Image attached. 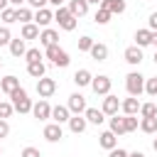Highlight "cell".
Listing matches in <instances>:
<instances>
[{"mask_svg":"<svg viewBox=\"0 0 157 157\" xmlns=\"http://www.w3.org/2000/svg\"><path fill=\"white\" fill-rule=\"evenodd\" d=\"M44 56H47V59H49V61H52L54 66H61V69L71 64L69 54H66V52H64V49H61L59 44H52V47H47V49H44Z\"/></svg>","mask_w":157,"mask_h":157,"instance_id":"6da1fadb","label":"cell"},{"mask_svg":"<svg viewBox=\"0 0 157 157\" xmlns=\"http://www.w3.org/2000/svg\"><path fill=\"white\" fill-rule=\"evenodd\" d=\"M145 81H147V78H145L140 71H130V74L125 76V88H128V93L137 98V96L145 91Z\"/></svg>","mask_w":157,"mask_h":157,"instance_id":"7a4b0ae2","label":"cell"},{"mask_svg":"<svg viewBox=\"0 0 157 157\" xmlns=\"http://www.w3.org/2000/svg\"><path fill=\"white\" fill-rule=\"evenodd\" d=\"M10 103L15 105V110H17V113H32V105H34V103L27 98V91H25L22 86L10 96Z\"/></svg>","mask_w":157,"mask_h":157,"instance_id":"3957f363","label":"cell"},{"mask_svg":"<svg viewBox=\"0 0 157 157\" xmlns=\"http://www.w3.org/2000/svg\"><path fill=\"white\" fill-rule=\"evenodd\" d=\"M54 20L59 22V27L64 29V32H71V29H76V17L69 12V7H56V12H54Z\"/></svg>","mask_w":157,"mask_h":157,"instance_id":"277c9868","label":"cell"},{"mask_svg":"<svg viewBox=\"0 0 157 157\" xmlns=\"http://www.w3.org/2000/svg\"><path fill=\"white\" fill-rule=\"evenodd\" d=\"M110 86H113V81H110V76H105V74L93 76V81H91V88H93L96 96H108V93H110Z\"/></svg>","mask_w":157,"mask_h":157,"instance_id":"5b68a950","label":"cell"},{"mask_svg":"<svg viewBox=\"0 0 157 157\" xmlns=\"http://www.w3.org/2000/svg\"><path fill=\"white\" fill-rule=\"evenodd\" d=\"M54 91H56V81H54V78H47V76H44V78L37 81V93H39V98L47 101V98L54 96Z\"/></svg>","mask_w":157,"mask_h":157,"instance_id":"8992f818","label":"cell"},{"mask_svg":"<svg viewBox=\"0 0 157 157\" xmlns=\"http://www.w3.org/2000/svg\"><path fill=\"white\" fill-rule=\"evenodd\" d=\"M120 98L118 96H113V93H108V96H103V105H101V110L105 113V115H118V110H120Z\"/></svg>","mask_w":157,"mask_h":157,"instance_id":"52a82bcc","label":"cell"},{"mask_svg":"<svg viewBox=\"0 0 157 157\" xmlns=\"http://www.w3.org/2000/svg\"><path fill=\"white\" fill-rule=\"evenodd\" d=\"M66 105H69V110H71L74 115H81V113H86V108H88V105H86V98H83L81 93H71Z\"/></svg>","mask_w":157,"mask_h":157,"instance_id":"ba28073f","label":"cell"},{"mask_svg":"<svg viewBox=\"0 0 157 157\" xmlns=\"http://www.w3.org/2000/svg\"><path fill=\"white\" fill-rule=\"evenodd\" d=\"M42 135H44V140H47V142H59V140L64 137V130H61V125H59V123H49V125H44Z\"/></svg>","mask_w":157,"mask_h":157,"instance_id":"9c48e42d","label":"cell"},{"mask_svg":"<svg viewBox=\"0 0 157 157\" xmlns=\"http://www.w3.org/2000/svg\"><path fill=\"white\" fill-rule=\"evenodd\" d=\"M32 115H34L37 120H47V118H52V105L42 98V101H37V103L32 105Z\"/></svg>","mask_w":157,"mask_h":157,"instance_id":"30bf717a","label":"cell"},{"mask_svg":"<svg viewBox=\"0 0 157 157\" xmlns=\"http://www.w3.org/2000/svg\"><path fill=\"white\" fill-rule=\"evenodd\" d=\"M39 44L47 49V47H52V44H59V32L56 29H52V27H47V29H42L39 32Z\"/></svg>","mask_w":157,"mask_h":157,"instance_id":"8fae6325","label":"cell"},{"mask_svg":"<svg viewBox=\"0 0 157 157\" xmlns=\"http://www.w3.org/2000/svg\"><path fill=\"white\" fill-rule=\"evenodd\" d=\"M17 88H20V78H17V76L10 74V76H2V78H0V91H2V93L12 96Z\"/></svg>","mask_w":157,"mask_h":157,"instance_id":"7c38bea8","label":"cell"},{"mask_svg":"<svg viewBox=\"0 0 157 157\" xmlns=\"http://www.w3.org/2000/svg\"><path fill=\"white\" fill-rule=\"evenodd\" d=\"M52 20H54V12H52L49 7H42V10L34 12V25H37V27H44V29H47Z\"/></svg>","mask_w":157,"mask_h":157,"instance_id":"4fadbf2b","label":"cell"},{"mask_svg":"<svg viewBox=\"0 0 157 157\" xmlns=\"http://www.w3.org/2000/svg\"><path fill=\"white\" fill-rule=\"evenodd\" d=\"M123 59H125L128 64H132V66H137V64H140V61H142L145 56H142V49L132 44V47H128V49L123 52Z\"/></svg>","mask_w":157,"mask_h":157,"instance_id":"5bb4252c","label":"cell"},{"mask_svg":"<svg viewBox=\"0 0 157 157\" xmlns=\"http://www.w3.org/2000/svg\"><path fill=\"white\" fill-rule=\"evenodd\" d=\"M98 145H101L103 150H108V152H110V150H115V147H118V135H113L110 130H105V132H101V135H98Z\"/></svg>","mask_w":157,"mask_h":157,"instance_id":"9a60e30c","label":"cell"},{"mask_svg":"<svg viewBox=\"0 0 157 157\" xmlns=\"http://www.w3.org/2000/svg\"><path fill=\"white\" fill-rule=\"evenodd\" d=\"M69 118H71V110H69V105H54L52 108V120L54 123H69Z\"/></svg>","mask_w":157,"mask_h":157,"instance_id":"2e32d148","label":"cell"},{"mask_svg":"<svg viewBox=\"0 0 157 157\" xmlns=\"http://www.w3.org/2000/svg\"><path fill=\"white\" fill-rule=\"evenodd\" d=\"M86 125H88L86 115H71V118H69V130H71L74 135H81V132L86 130Z\"/></svg>","mask_w":157,"mask_h":157,"instance_id":"e0dca14e","label":"cell"},{"mask_svg":"<svg viewBox=\"0 0 157 157\" xmlns=\"http://www.w3.org/2000/svg\"><path fill=\"white\" fill-rule=\"evenodd\" d=\"M140 105H142V103H140L135 96H130V98H125V101L120 103V108H123L125 115H137V113H140Z\"/></svg>","mask_w":157,"mask_h":157,"instance_id":"ac0fdd59","label":"cell"},{"mask_svg":"<svg viewBox=\"0 0 157 157\" xmlns=\"http://www.w3.org/2000/svg\"><path fill=\"white\" fill-rule=\"evenodd\" d=\"M69 12L78 20V17L88 15V2H86V0H71V2H69Z\"/></svg>","mask_w":157,"mask_h":157,"instance_id":"d6986e66","label":"cell"},{"mask_svg":"<svg viewBox=\"0 0 157 157\" xmlns=\"http://www.w3.org/2000/svg\"><path fill=\"white\" fill-rule=\"evenodd\" d=\"M101 7H105L110 15H123L125 12V0H103Z\"/></svg>","mask_w":157,"mask_h":157,"instance_id":"ffe728a7","label":"cell"},{"mask_svg":"<svg viewBox=\"0 0 157 157\" xmlns=\"http://www.w3.org/2000/svg\"><path fill=\"white\" fill-rule=\"evenodd\" d=\"M91 59H96V61H105L108 59V47L105 44H101V42H93V47H91Z\"/></svg>","mask_w":157,"mask_h":157,"instance_id":"44dd1931","label":"cell"},{"mask_svg":"<svg viewBox=\"0 0 157 157\" xmlns=\"http://www.w3.org/2000/svg\"><path fill=\"white\" fill-rule=\"evenodd\" d=\"M83 115H86V120H88L91 125H101V123L105 120V113H103L101 108H86Z\"/></svg>","mask_w":157,"mask_h":157,"instance_id":"7402d4cb","label":"cell"},{"mask_svg":"<svg viewBox=\"0 0 157 157\" xmlns=\"http://www.w3.org/2000/svg\"><path fill=\"white\" fill-rule=\"evenodd\" d=\"M91 81H93V76H91V71L88 69H78L76 74H74V83L81 88V86H91Z\"/></svg>","mask_w":157,"mask_h":157,"instance_id":"603a6c76","label":"cell"},{"mask_svg":"<svg viewBox=\"0 0 157 157\" xmlns=\"http://www.w3.org/2000/svg\"><path fill=\"white\" fill-rule=\"evenodd\" d=\"M147 44H152V32L150 29H137L135 32V47H147Z\"/></svg>","mask_w":157,"mask_h":157,"instance_id":"cb8c5ba5","label":"cell"},{"mask_svg":"<svg viewBox=\"0 0 157 157\" xmlns=\"http://www.w3.org/2000/svg\"><path fill=\"white\" fill-rule=\"evenodd\" d=\"M10 54H12V56H17V59L27 54V47H25V39H22V37H17V39H12V42H10Z\"/></svg>","mask_w":157,"mask_h":157,"instance_id":"d4e9b609","label":"cell"},{"mask_svg":"<svg viewBox=\"0 0 157 157\" xmlns=\"http://www.w3.org/2000/svg\"><path fill=\"white\" fill-rule=\"evenodd\" d=\"M27 74L32 76V78H44V74H47V66L42 64V61H34V64H27Z\"/></svg>","mask_w":157,"mask_h":157,"instance_id":"484cf974","label":"cell"},{"mask_svg":"<svg viewBox=\"0 0 157 157\" xmlns=\"http://www.w3.org/2000/svg\"><path fill=\"white\" fill-rule=\"evenodd\" d=\"M110 132H113V135H125V132H128V130H125V118L110 115Z\"/></svg>","mask_w":157,"mask_h":157,"instance_id":"4316f807","label":"cell"},{"mask_svg":"<svg viewBox=\"0 0 157 157\" xmlns=\"http://www.w3.org/2000/svg\"><path fill=\"white\" fill-rule=\"evenodd\" d=\"M15 20H17V22H22V25H29V22H34V12H32L29 7H17Z\"/></svg>","mask_w":157,"mask_h":157,"instance_id":"83f0119b","label":"cell"},{"mask_svg":"<svg viewBox=\"0 0 157 157\" xmlns=\"http://www.w3.org/2000/svg\"><path fill=\"white\" fill-rule=\"evenodd\" d=\"M25 42L27 39H39V27L34 25V22H29V25H22V34H20Z\"/></svg>","mask_w":157,"mask_h":157,"instance_id":"f1b7e54d","label":"cell"},{"mask_svg":"<svg viewBox=\"0 0 157 157\" xmlns=\"http://www.w3.org/2000/svg\"><path fill=\"white\" fill-rule=\"evenodd\" d=\"M140 130L147 132V135L157 132V118H142V120H140Z\"/></svg>","mask_w":157,"mask_h":157,"instance_id":"f546056e","label":"cell"},{"mask_svg":"<svg viewBox=\"0 0 157 157\" xmlns=\"http://www.w3.org/2000/svg\"><path fill=\"white\" fill-rule=\"evenodd\" d=\"M15 12H17V7H5V10L0 12V20L5 22V27L12 25V22H17V20H15Z\"/></svg>","mask_w":157,"mask_h":157,"instance_id":"4dcf8cb0","label":"cell"},{"mask_svg":"<svg viewBox=\"0 0 157 157\" xmlns=\"http://www.w3.org/2000/svg\"><path fill=\"white\" fill-rule=\"evenodd\" d=\"M110 17H113V15H110L105 7H98V10H96V15H93V20H96L98 25H108V22H110Z\"/></svg>","mask_w":157,"mask_h":157,"instance_id":"1f68e13d","label":"cell"},{"mask_svg":"<svg viewBox=\"0 0 157 157\" xmlns=\"http://www.w3.org/2000/svg\"><path fill=\"white\" fill-rule=\"evenodd\" d=\"M140 115L142 118H157V105L155 103H142L140 105Z\"/></svg>","mask_w":157,"mask_h":157,"instance_id":"d6a6232c","label":"cell"},{"mask_svg":"<svg viewBox=\"0 0 157 157\" xmlns=\"http://www.w3.org/2000/svg\"><path fill=\"white\" fill-rule=\"evenodd\" d=\"M25 59H27V64H34V61H42V49H37V47H32V49H27V54H25Z\"/></svg>","mask_w":157,"mask_h":157,"instance_id":"836d02e7","label":"cell"},{"mask_svg":"<svg viewBox=\"0 0 157 157\" xmlns=\"http://www.w3.org/2000/svg\"><path fill=\"white\" fill-rule=\"evenodd\" d=\"M12 110H15V105H12L10 101H0V118H2V120H7V118L12 115Z\"/></svg>","mask_w":157,"mask_h":157,"instance_id":"e575fe53","label":"cell"},{"mask_svg":"<svg viewBox=\"0 0 157 157\" xmlns=\"http://www.w3.org/2000/svg\"><path fill=\"white\" fill-rule=\"evenodd\" d=\"M145 93H147V96H152V98L157 96V76H152V78H147V81H145Z\"/></svg>","mask_w":157,"mask_h":157,"instance_id":"d590c367","label":"cell"},{"mask_svg":"<svg viewBox=\"0 0 157 157\" xmlns=\"http://www.w3.org/2000/svg\"><path fill=\"white\" fill-rule=\"evenodd\" d=\"M91 47H93V39H91L88 34L78 39V52H91Z\"/></svg>","mask_w":157,"mask_h":157,"instance_id":"8d00e7d4","label":"cell"},{"mask_svg":"<svg viewBox=\"0 0 157 157\" xmlns=\"http://www.w3.org/2000/svg\"><path fill=\"white\" fill-rule=\"evenodd\" d=\"M137 128H140L137 118H135V115H125V130H128V132H132V130H137Z\"/></svg>","mask_w":157,"mask_h":157,"instance_id":"74e56055","label":"cell"},{"mask_svg":"<svg viewBox=\"0 0 157 157\" xmlns=\"http://www.w3.org/2000/svg\"><path fill=\"white\" fill-rule=\"evenodd\" d=\"M10 42H12V34H10V29L7 27H0V47H10Z\"/></svg>","mask_w":157,"mask_h":157,"instance_id":"f35d334b","label":"cell"},{"mask_svg":"<svg viewBox=\"0 0 157 157\" xmlns=\"http://www.w3.org/2000/svg\"><path fill=\"white\" fill-rule=\"evenodd\" d=\"M20 157H42V152H39V150H37V147H25V150H22V155H20Z\"/></svg>","mask_w":157,"mask_h":157,"instance_id":"ab89813d","label":"cell"},{"mask_svg":"<svg viewBox=\"0 0 157 157\" xmlns=\"http://www.w3.org/2000/svg\"><path fill=\"white\" fill-rule=\"evenodd\" d=\"M128 155H130V152H128V150H123V147H115V150H110V152H108V157H128Z\"/></svg>","mask_w":157,"mask_h":157,"instance_id":"60d3db41","label":"cell"},{"mask_svg":"<svg viewBox=\"0 0 157 157\" xmlns=\"http://www.w3.org/2000/svg\"><path fill=\"white\" fill-rule=\"evenodd\" d=\"M7 135H10V125H7V120H2V118H0V140H2V137H7Z\"/></svg>","mask_w":157,"mask_h":157,"instance_id":"b9f144b4","label":"cell"},{"mask_svg":"<svg viewBox=\"0 0 157 157\" xmlns=\"http://www.w3.org/2000/svg\"><path fill=\"white\" fill-rule=\"evenodd\" d=\"M47 2H49V0H27V5H29V7H34V10L47 7Z\"/></svg>","mask_w":157,"mask_h":157,"instance_id":"7bdbcfd3","label":"cell"},{"mask_svg":"<svg viewBox=\"0 0 157 157\" xmlns=\"http://www.w3.org/2000/svg\"><path fill=\"white\" fill-rule=\"evenodd\" d=\"M147 25H150V27H147L150 32H157V12H152V15H150V20H147Z\"/></svg>","mask_w":157,"mask_h":157,"instance_id":"ee69618b","label":"cell"},{"mask_svg":"<svg viewBox=\"0 0 157 157\" xmlns=\"http://www.w3.org/2000/svg\"><path fill=\"white\" fill-rule=\"evenodd\" d=\"M22 2H27V0H10V5H12V7H22Z\"/></svg>","mask_w":157,"mask_h":157,"instance_id":"f6af8a7d","label":"cell"},{"mask_svg":"<svg viewBox=\"0 0 157 157\" xmlns=\"http://www.w3.org/2000/svg\"><path fill=\"white\" fill-rule=\"evenodd\" d=\"M5 7H10V0H0V12H2Z\"/></svg>","mask_w":157,"mask_h":157,"instance_id":"bcb514c9","label":"cell"},{"mask_svg":"<svg viewBox=\"0 0 157 157\" xmlns=\"http://www.w3.org/2000/svg\"><path fill=\"white\" fill-rule=\"evenodd\" d=\"M128 157H145V152H137V150H135V152H130Z\"/></svg>","mask_w":157,"mask_h":157,"instance_id":"7dc6e473","label":"cell"},{"mask_svg":"<svg viewBox=\"0 0 157 157\" xmlns=\"http://www.w3.org/2000/svg\"><path fill=\"white\" fill-rule=\"evenodd\" d=\"M86 2H88V5H98V7H101V2H103V0H86Z\"/></svg>","mask_w":157,"mask_h":157,"instance_id":"c3c4849f","label":"cell"},{"mask_svg":"<svg viewBox=\"0 0 157 157\" xmlns=\"http://www.w3.org/2000/svg\"><path fill=\"white\" fill-rule=\"evenodd\" d=\"M49 2H52V5H56V7H61V2H64V0H49Z\"/></svg>","mask_w":157,"mask_h":157,"instance_id":"681fc988","label":"cell"},{"mask_svg":"<svg viewBox=\"0 0 157 157\" xmlns=\"http://www.w3.org/2000/svg\"><path fill=\"white\" fill-rule=\"evenodd\" d=\"M152 44L157 47V32H152Z\"/></svg>","mask_w":157,"mask_h":157,"instance_id":"f907efd6","label":"cell"},{"mask_svg":"<svg viewBox=\"0 0 157 157\" xmlns=\"http://www.w3.org/2000/svg\"><path fill=\"white\" fill-rule=\"evenodd\" d=\"M152 147H155V152H157V137H155V140H152Z\"/></svg>","mask_w":157,"mask_h":157,"instance_id":"816d5d0a","label":"cell"},{"mask_svg":"<svg viewBox=\"0 0 157 157\" xmlns=\"http://www.w3.org/2000/svg\"><path fill=\"white\" fill-rule=\"evenodd\" d=\"M155 64H157V52H155Z\"/></svg>","mask_w":157,"mask_h":157,"instance_id":"f5cc1de1","label":"cell"},{"mask_svg":"<svg viewBox=\"0 0 157 157\" xmlns=\"http://www.w3.org/2000/svg\"><path fill=\"white\" fill-rule=\"evenodd\" d=\"M0 155H2V147H0Z\"/></svg>","mask_w":157,"mask_h":157,"instance_id":"db71d44e","label":"cell"},{"mask_svg":"<svg viewBox=\"0 0 157 157\" xmlns=\"http://www.w3.org/2000/svg\"><path fill=\"white\" fill-rule=\"evenodd\" d=\"M0 66H2V59H0Z\"/></svg>","mask_w":157,"mask_h":157,"instance_id":"11a10c76","label":"cell"}]
</instances>
